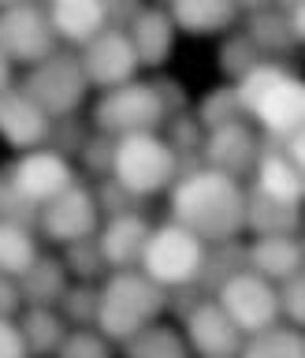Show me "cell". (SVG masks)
I'll return each instance as SVG.
<instances>
[{"instance_id":"1f68e13d","label":"cell","mask_w":305,"mask_h":358,"mask_svg":"<svg viewBox=\"0 0 305 358\" xmlns=\"http://www.w3.org/2000/svg\"><path fill=\"white\" fill-rule=\"evenodd\" d=\"M265 56L257 52V45L246 38L242 30H231V34H223V41H220V49H216V64H220V71L223 78L235 86L242 75H250L257 64H261Z\"/></svg>"},{"instance_id":"e575fe53","label":"cell","mask_w":305,"mask_h":358,"mask_svg":"<svg viewBox=\"0 0 305 358\" xmlns=\"http://www.w3.org/2000/svg\"><path fill=\"white\" fill-rule=\"evenodd\" d=\"M161 131H164L161 138L168 142V150H172V153H201L205 131H201V123L194 120V112H179V116H168Z\"/></svg>"},{"instance_id":"ba28073f","label":"cell","mask_w":305,"mask_h":358,"mask_svg":"<svg viewBox=\"0 0 305 358\" xmlns=\"http://www.w3.org/2000/svg\"><path fill=\"white\" fill-rule=\"evenodd\" d=\"M60 49L49 22V11L45 4H30V0H19V4H0V52L8 56V64H41Z\"/></svg>"},{"instance_id":"5bb4252c","label":"cell","mask_w":305,"mask_h":358,"mask_svg":"<svg viewBox=\"0 0 305 358\" xmlns=\"http://www.w3.org/2000/svg\"><path fill=\"white\" fill-rule=\"evenodd\" d=\"M183 340H186L190 351L201 355V358H223V355H239L242 332L235 329V321L220 310L216 299H201L183 317Z\"/></svg>"},{"instance_id":"681fc988","label":"cell","mask_w":305,"mask_h":358,"mask_svg":"<svg viewBox=\"0 0 305 358\" xmlns=\"http://www.w3.org/2000/svg\"><path fill=\"white\" fill-rule=\"evenodd\" d=\"M223 358H239V355H223Z\"/></svg>"},{"instance_id":"c3c4849f","label":"cell","mask_w":305,"mask_h":358,"mask_svg":"<svg viewBox=\"0 0 305 358\" xmlns=\"http://www.w3.org/2000/svg\"><path fill=\"white\" fill-rule=\"evenodd\" d=\"M8 86H11V64H8V56L0 52V94H4Z\"/></svg>"},{"instance_id":"277c9868","label":"cell","mask_w":305,"mask_h":358,"mask_svg":"<svg viewBox=\"0 0 305 358\" xmlns=\"http://www.w3.org/2000/svg\"><path fill=\"white\" fill-rule=\"evenodd\" d=\"M19 90L49 120H64V116H75V112L82 108V101L89 94V83H86L82 64H78V52L56 49L49 60L27 67Z\"/></svg>"},{"instance_id":"d6986e66","label":"cell","mask_w":305,"mask_h":358,"mask_svg":"<svg viewBox=\"0 0 305 358\" xmlns=\"http://www.w3.org/2000/svg\"><path fill=\"white\" fill-rule=\"evenodd\" d=\"M175 22L168 15V8H142L138 19L131 22L127 38L134 45V56H138V67H164L168 56L175 49Z\"/></svg>"},{"instance_id":"484cf974","label":"cell","mask_w":305,"mask_h":358,"mask_svg":"<svg viewBox=\"0 0 305 358\" xmlns=\"http://www.w3.org/2000/svg\"><path fill=\"white\" fill-rule=\"evenodd\" d=\"M15 324H19L22 343H27V355H34V358L56 355V347L67 336V324L52 306H22Z\"/></svg>"},{"instance_id":"7c38bea8","label":"cell","mask_w":305,"mask_h":358,"mask_svg":"<svg viewBox=\"0 0 305 358\" xmlns=\"http://www.w3.org/2000/svg\"><path fill=\"white\" fill-rule=\"evenodd\" d=\"M78 64L86 71V83L97 90H116L123 83H134V75H138V56H134L127 30L112 27H105L78 49Z\"/></svg>"},{"instance_id":"30bf717a","label":"cell","mask_w":305,"mask_h":358,"mask_svg":"<svg viewBox=\"0 0 305 358\" xmlns=\"http://www.w3.org/2000/svg\"><path fill=\"white\" fill-rule=\"evenodd\" d=\"M97 228H101V213L94 206V190L86 183H71L64 194H56L38 209V228L34 231L49 243L67 246L75 239H86V235H97Z\"/></svg>"},{"instance_id":"74e56055","label":"cell","mask_w":305,"mask_h":358,"mask_svg":"<svg viewBox=\"0 0 305 358\" xmlns=\"http://www.w3.org/2000/svg\"><path fill=\"white\" fill-rule=\"evenodd\" d=\"M78 161H82L86 176H94V179L112 176V161H116V138L89 131V138H86V145H82V153H78Z\"/></svg>"},{"instance_id":"ab89813d","label":"cell","mask_w":305,"mask_h":358,"mask_svg":"<svg viewBox=\"0 0 305 358\" xmlns=\"http://www.w3.org/2000/svg\"><path fill=\"white\" fill-rule=\"evenodd\" d=\"M276 299H279V317H287V324L302 329L305 324V273H295L283 284H276Z\"/></svg>"},{"instance_id":"5b68a950","label":"cell","mask_w":305,"mask_h":358,"mask_svg":"<svg viewBox=\"0 0 305 358\" xmlns=\"http://www.w3.org/2000/svg\"><path fill=\"white\" fill-rule=\"evenodd\" d=\"M201 257H205V243H201L198 235H190L186 228H179L175 220H164V224H156L149 231V239H145L138 268L156 287L172 291V287L194 284Z\"/></svg>"},{"instance_id":"44dd1931","label":"cell","mask_w":305,"mask_h":358,"mask_svg":"<svg viewBox=\"0 0 305 358\" xmlns=\"http://www.w3.org/2000/svg\"><path fill=\"white\" fill-rule=\"evenodd\" d=\"M175 30H186L194 38H209V34H223L239 22V4L235 0H175L168 4Z\"/></svg>"},{"instance_id":"f6af8a7d","label":"cell","mask_w":305,"mask_h":358,"mask_svg":"<svg viewBox=\"0 0 305 358\" xmlns=\"http://www.w3.org/2000/svg\"><path fill=\"white\" fill-rule=\"evenodd\" d=\"M22 310V299H19V284L11 276L0 273V317L4 321H15Z\"/></svg>"},{"instance_id":"8992f818","label":"cell","mask_w":305,"mask_h":358,"mask_svg":"<svg viewBox=\"0 0 305 358\" xmlns=\"http://www.w3.org/2000/svg\"><path fill=\"white\" fill-rule=\"evenodd\" d=\"M164 108L156 101L153 86L134 78V83H123L116 90H105L94 105V123L97 134H108V138H127V134H161L164 127Z\"/></svg>"},{"instance_id":"b9f144b4","label":"cell","mask_w":305,"mask_h":358,"mask_svg":"<svg viewBox=\"0 0 305 358\" xmlns=\"http://www.w3.org/2000/svg\"><path fill=\"white\" fill-rule=\"evenodd\" d=\"M145 4H134V0H112V4H105V27L112 30H131V22L138 19V11Z\"/></svg>"},{"instance_id":"f35d334b","label":"cell","mask_w":305,"mask_h":358,"mask_svg":"<svg viewBox=\"0 0 305 358\" xmlns=\"http://www.w3.org/2000/svg\"><path fill=\"white\" fill-rule=\"evenodd\" d=\"M0 220L19 224V228H30V231L38 228V206L22 198V194L8 183L4 176H0Z\"/></svg>"},{"instance_id":"d590c367","label":"cell","mask_w":305,"mask_h":358,"mask_svg":"<svg viewBox=\"0 0 305 358\" xmlns=\"http://www.w3.org/2000/svg\"><path fill=\"white\" fill-rule=\"evenodd\" d=\"M89 138V127L78 116H64V120H52L49 127V138H45V150L60 153L64 161H71V157L82 153V145Z\"/></svg>"},{"instance_id":"6da1fadb","label":"cell","mask_w":305,"mask_h":358,"mask_svg":"<svg viewBox=\"0 0 305 358\" xmlns=\"http://www.w3.org/2000/svg\"><path fill=\"white\" fill-rule=\"evenodd\" d=\"M168 209L179 228L198 235L201 243H223L239 239L242 231V209H246V187L231 176H220L212 168H198L183 179H175Z\"/></svg>"},{"instance_id":"603a6c76","label":"cell","mask_w":305,"mask_h":358,"mask_svg":"<svg viewBox=\"0 0 305 358\" xmlns=\"http://www.w3.org/2000/svg\"><path fill=\"white\" fill-rule=\"evenodd\" d=\"M242 228L253 231V239L268 235H298L302 231V206H283L276 198H265L261 190H246V209H242Z\"/></svg>"},{"instance_id":"d4e9b609","label":"cell","mask_w":305,"mask_h":358,"mask_svg":"<svg viewBox=\"0 0 305 358\" xmlns=\"http://www.w3.org/2000/svg\"><path fill=\"white\" fill-rule=\"evenodd\" d=\"M235 273H246V243L239 239H223V243H205V257H201L198 280L201 295H216Z\"/></svg>"},{"instance_id":"9a60e30c","label":"cell","mask_w":305,"mask_h":358,"mask_svg":"<svg viewBox=\"0 0 305 358\" xmlns=\"http://www.w3.org/2000/svg\"><path fill=\"white\" fill-rule=\"evenodd\" d=\"M49 127H52V120L19 86H8L0 94V138L11 150H19V153L41 150L45 138H49Z\"/></svg>"},{"instance_id":"ffe728a7","label":"cell","mask_w":305,"mask_h":358,"mask_svg":"<svg viewBox=\"0 0 305 358\" xmlns=\"http://www.w3.org/2000/svg\"><path fill=\"white\" fill-rule=\"evenodd\" d=\"M45 11H49L56 41H67L71 52L105 30V4L101 0H52Z\"/></svg>"},{"instance_id":"4dcf8cb0","label":"cell","mask_w":305,"mask_h":358,"mask_svg":"<svg viewBox=\"0 0 305 358\" xmlns=\"http://www.w3.org/2000/svg\"><path fill=\"white\" fill-rule=\"evenodd\" d=\"M64 268L67 276H75L78 284H101L108 276V265L101 257V246H97V235H86V239H75L64 246Z\"/></svg>"},{"instance_id":"2e32d148","label":"cell","mask_w":305,"mask_h":358,"mask_svg":"<svg viewBox=\"0 0 305 358\" xmlns=\"http://www.w3.org/2000/svg\"><path fill=\"white\" fill-rule=\"evenodd\" d=\"M149 231H153V224L145 213H123V217H112L101 224L97 246H101V257H105L108 273H116V268H138Z\"/></svg>"},{"instance_id":"7bdbcfd3","label":"cell","mask_w":305,"mask_h":358,"mask_svg":"<svg viewBox=\"0 0 305 358\" xmlns=\"http://www.w3.org/2000/svg\"><path fill=\"white\" fill-rule=\"evenodd\" d=\"M201 299H209V295H201V287H198V284H186V287H172V291H168V310H172L175 317L183 321V317H186V313L198 306Z\"/></svg>"},{"instance_id":"7a4b0ae2","label":"cell","mask_w":305,"mask_h":358,"mask_svg":"<svg viewBox=\"0 0 305 358\" xmlns=\"http://www.w3.org/2000/svg\"><path fill=\"white\" fill-rule=\"evenodd\" d=\"M242 116L261 123V134L283 138L305 123V83L279 60H261L235 83Z\"/></svg>"},{"instance_id":"52a82bcc","label":"cell","mask_w":305,"mask_h":358,"mask_svg":"<svg viewBox=\"0 0 305 358\" xmlns=\"http://www.w3.org/2000/svg\"><path fill=\"white\" fill-rule=\"evenodd\" d=\"M112 179L123 183L131 194L149 201L175 183V153L168 150L161 134H127L116 138V161H112Z\"/></svg>"},{"instance_id":"8d00e7d4","label":"cell","mask_w":305,"mask_h":358,"mask_svg":"<svg viewBox=\"0 0 305 358\" xmlns=\"http://www.w3.org/2000/svg\"><path fill=\"white\" fill-rule=\"evenodd\" d=\"M56 358H112V343L97 329H71L56 347Z\"/></svg>"},{"instance_id":"ac0fdd59","label":"cell","mask_w":305,"mask_h":358,"mask_svg":"<svg viewBox=\"0 0 305 358\" xmlns=\"http://www.w3.org/2000/svg\"><path fill=\"white\" fill-rule=\"evenodd\" d=\"M246 268L268 284H283L287 276L305 273L302 235H268V239L246 243Z\"/></svg>"},{"instance_id":"e0dca14e","label":"cell","mask_w":305,"mask_h":358,"mask_svg":"<svg viewBox=\"0 0 305 358\" xmlns=\"http://www.w3.org/2000/svg\"><path fill=\"white\" fill-rule=\"evenodd\" d=\"M253 190L283 201V206H302L305 172L279 153V138H272V134H261V157L253 164Z\"/></svg>"},{"instance_id":"f1b7e54d","label":"cell","mask_w":305,"mask_h":358,"mask_svg":"<svg viewBox=\"0 0 305 358\" xmlns=\"http://www.w3.org/2000/svg\"><path fill=\"white\" fill-rule=\"evenodd\" d=\"M38 254H41L38 250V231L0 220V273L19 280L34 262H38Z\"/></svg>"},{"instance_id":"f546056e","label":"cell","mask_w":305,"mask_h":358,"mask_svg":"<svg viewBox=\"0 0 305 358\" xmlns=\"http://www.w3.org/2000/svg\"><path fill=\"white\" fill-rule=\"evenodd\" d=\"M194 120L201 123V131H216V127H228V123L246 120L235 86L231 83H220V86L205 90L201 101H198V108H194Z\"/></svg>"},{"instance_id":"d6a6232c","label":"cell","mask_w":305,"mask_h":358,"mask_svg":"<svg viewBox=\"0 0 305 358\" xmlns=\"http://www.w3.org/2000/svg\"><path fill=\"white\" fill-rule=\"evenodd\" d=\"M56 313L64 317V324L75 329H94L97 321V284H67V291L56 302Z\"/></svg>"},{"instance_id":"7402d4cb","label":"cell","mask_w":305,"mask_h":358,"mask_svg":"<svg viewBox=\"0 0 305 358\" xmlns=\"http://www.w3.org/2000/svg\"><path fill=\"white\" fill-rule=\"evenodd\" d=\"M239 15H246L242 34L257 45V52H261V56H287V52H295L298 41L290 38L283 8H276V4H246V8H239Z\"/></svg>"},{"instance_id":"7dc6e473","label":"cell","mask_w":305,"mask_h":358,"mask_svg":"<svg viewBox=\"0 0 305 358\" xmlns=\"http://www.w3.org/2000/svg\"><path fill=\"white\" fill-rule=\"evenodd\" d=\"M283 15H287V27H290V38L302 45L305 41V4L302 0H290V4H283Z\"/></svg>"},{"instance_id":"836d02e7","label":"cell","mask_w":305,"mask_h":358,"mask_svg":"<svg viewBox=\"0 0 305 358\" xmlns=\"http://www.w3.org/2000/svg\"><path fill=\"white\" fill-rule=\"evenodd\" d=\"M89 190H94V206H97V213H101L105 220L123 217V213H145V198L131 194V190L123 187V183H116L112 176L97 179Z\"/></svg>"},{"instance_id":"4fadbf2b","label":"cell","mask_w":305,"mask_h":358,"mask_svg":"<svg viewBox=\"0 0 305 358\" xmlns=\"http://www.w3.org/2000/svg\"><path fill=\"white\" fill-rule=\"evenodd\" d=\"M257 157H261V131L253 127L250 120L228 123V127L205 131V142H201V164L212 168L220 176H231L242 183V176L253 172Z\"/></svg>"},{"instance_id":"83f0119b","label":"cell","mask_w":305,"mask_h":358,"mask_svg":"<svg viewBox=\"0 0 305 358\" xmlns=\"http://www.w3.org/2000/svg\"><path fill=\"white\" fill-rule=\"evenodd\" d=\"M123 358H190V347L175 324L153 321L123 343Z\"/></svg>"},{"instance_id":"9c48e42d","label":"cell","mask_w":305,"mask_h":358,"mask_svg":"<svg viewBox=\"0 0 305 358\" xmlns=\"http://www.w3.org/2000/svg\"><path fill=\"white\" fill-rule=\"evenodd\" d=\"M212 299L220 302V310L235 321V329L242 336L261 332V329L279 321L276 284H268V280H261L257 273H250V268H246V273H235Z\"/></svg>"},{"instance_id":"cb8c5ba5","label":"cell","mask_w":305,"mask_h":358,"mask_svg":"<svg viewBox=\"0 0 305 358\" xmlns=\"http://www.w3.org/2000/svg\"><path fill=\"white\" fill-rule=\"evenodd\" d=\"M15 284H19L22 306H52L56 310V302H60V295L67 291L71 280H67V268H64L60 257L38 254V262H34Z\"/></svg>"},{"instance_id":"ee69618b","label":"cell","mask_w":305,"mask_h":358,"mask_svg":"<svg viewBox=\"0 0 305 358\" xmlns=\"http://www.w3.org/2000/svg\"><path fill=\"white\" fill-rule=\"evenodd\" d=\"M0 358H30L27 343H22V336H19V324L4 321V317H0Z\"/></svg>"},{"instance_id":"bcb514c9","label":"cell","mask_w":305,"mask_h":358,"mask_svg":"<svg viewBox=\"0 0 305 358\" xmlns=\"http://www.w3.org/2000/svg\"><path fill=\"white\" fill-rule=\"evenodd\" d=\"M279 153H283L295 168H302V172H305V127L283 134V138H279Z\"/></svg>"},{"instance_id":"60d3db41","label":"cell","mask_w":305,"mask_h":358,"mask_svg":"<svg viewBox=\"0 0 305 358\" xmlns=\"http://www.w3.org/2000/svg\"><path fill=\"white\" fill-rule=\"evenodd\" d=\"M149 86H153L156 101H161L164 116H179V112H186L190 97H186V86L179 83V78H172V75H156V78H149Z\"/></svg>"},{"instance_id":"8fae6325","label":"cell","mask_w":305,"mask_h":358,"mask_svg":"<svg viewBox=\"0 0 305 358\" xmlns=\"http://www.w3.org/2000/svg\"><path fill=\"white\" fill-rule=\"evenodd\" d=\"M0 176H4L27 201H34L38 209L45 206V201H52L56 194H64L71 183H78L71 161H64L60 153L45 150V145H41V150H30V153L15 157V161H11Z\"/></svg>"},{"instance_id":"3957f363","label":"cell","mask_w":305,"mask_h":358,"mask_svg":"<svg viewBox=\"0 0 305 358\" xmlns=\"http://www.w3.org/2000/svg\"><path fill=\"white\" fill-rule=\"evenodd\" d=\"M168 310V291L156 287L142 268H116L97 284V321L94 329L108 343H127L145 324L161 321Z\"/></svg>"},{"instance_id":"4316f807","label":"cell","mask_w":305,"mask_h":358,"mask_svg":"<svg viewBox=\"0 0 305 358\" xmlns=\"http://www.w3.org/2000/svg\"><path fill=\"white\" fill-rule=\"evenodd\" d=\"M239 358H305V336L295 324H268L261 332L242 336Z\"/></svg>"}]
</instances>
